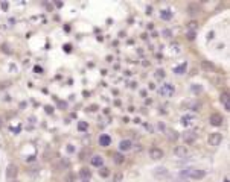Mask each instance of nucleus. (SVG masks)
I'll use <instances>...</instances> for the list:
<instances>
[{
	"instance_id": "1",
	"label": "nucleus",
	"mask_w": 230,
	"mask_h": 182,
	"mask_svg": "<svg viewBox=\"0 0 230 182\" xmlns=\"http://www.w3.org/2000/svg\"><path fill=\"white\" fill-rule=\"evenodd\" d=\"M180 176H181V178H184L186 181H188V179H203L206 176V172H204V170H200V169L189 167V169L181 170Z\"/></svg>"
},
{
	"instance_id": "2",
	"label": "nucleus",
	"mask_w": 230,
	"mask_h": 182,
	"mask_svg": "<svg viewBox=\"0 0 230 182\" xmlns=\"http://www.w3.org/2000/svg\"><path fill=\"white\" fill-rule=\"evenodd\" d=\"M159 93L162 94L163 97H171V96H174L175 88H174V85H171V84H163L162 87L159 88Z\"/></svg>"
},
{
	"instance_id": "3",
	"label": "nucleus",
	"mask_w": 230,
	"mask_h": 182,
	"mask_svg": "<svg viewBox=\"0 0 230 182\" xmlns=\"http://www.w3.org/2000/svg\"><path fill=\"white\" fill-rule=\"evenodd\" d=\"M221 141H223V135L220 132H213V133H210V135H209V144H210V146L216 147V146H220V144H221Z\"/></svg>"
},
{
	"instance_id": "4",
	"label": "nucleus",
	"mask_w": 230,
	"mask_h": 182,
	"mask_svg": "<svg viewBox=\"0 0 230 182\" xmlns=\"http://www.w3.org/2000/svg\"><path fill=\"white\" fill-rule=\"evenodd\" d=\"M181 138H183V141L186 144H192L197 140V132L195 131H186L183 135H181Z\"/></svg>"
},
{
	"instance_id": "5",
	"label": "nucleus",
	"mask_w": 230,
	"mask_h": 182,
	"mask_svg": "<svg viewBox=\"0 0 230 182\" xmlns=\"http://www.w3.org/2000/svg\"><path fill=\"white\" fill-rule=\"evenodd\" d=\"M17 173H18V169L15 167L14 164H9L6 167V178L9 181H14L15 178H17Z\"/></svg>"
},
{
	"instance_id": "6",
	"label": "nucleus",
	"mask_w": 230,
	"mask_h": 182,
	"mask_svg": "<svg viewBox=\"0 0 230 182\" xmlns=\"http://www.w3.org/2000/svg\"><path fill=\"white\" fill-rule=\"evenodd\" d=\"M152 175L156 176L157 179H166V178H169V172H168L165 167H157V169L152 172Z\"/></svg>"
},
{
	"instance_id": "7",
	"label": "nucleus",
	"mask_w": 230,
	"mask_h": 182,
	"mask_svg": "<svg viewBox=\"0 0 230 182\" xmlns=\"http://www.w3.org/2000/svg\"><path fill=\"white\" fill-rule=\"evenodd\" d=\"M223 121H224L223 115L218 114V112H215V114H212V115L209 117V123H210L212 126H221Z\"/></svg>"
},
{
	"instance_id": "8",
	"label": "nucleus",
	"mask_w": 230,
	"mask_h": 182,
	"mask_svg": "<svg viewBox=\"0 0 230 182\" xmlns=\"http://www.w3.org/2000/svg\"><path fill=\"white\" fill-rule=\"evenodd\" d=\"M163 150L162 149H159V147H151L149 149V156H151L152 159H162L163 158Z\"/></svg>"
},
{
	"instance_id": "9",
	"label": "nucleus",
	"mask_w": 230,
	"mask_h": 182,
	"mask_svg": "<svg viewBox=\"0 0 230 182\" xmlns=\"http://www.w3.org/2000/svg\"><path fill=\"white\" fill-rule=\"evenodd\" d=\"M186 12H188V15H191V17H195V15L200 14V8L197 3H191L188 5V9H186Z\"/></svg>"
},
{
	"instance_id": "10",
	"label": "nucleus",
	"mask_w": 230,
	"mask_h": 182,
	"mask_svg": "<svg viewBox=\"0 0 230 182\" xmlns=\"http://www.w3.org/2000/svg\"><path fill=\"white\" fill-rule=\"evenodd\" d=\"M174 155H177L178 158H186L188 156V149H186V146H177L174 149Z\"/></svg>"
},
{
	"instance_id": "11",
	"label": "nucleus",
	"mask_w": 230,
	"mask_h": 182,
	"mask_svg": "<svg viewBox=\"0 0 230 182\" xmlns=\"http://www.w3.org/2000/svg\"><path fill=\"white\" fill-rule=\"evenodd\" d=\"M69 167H70V162H69V159H66V158L60 159V161L55 164V170H66Z\"/></svg>"
},
{
	"instance_id": "12",
	"label": "nucleus",
	"mask_w": 230,
	"mask_h": 182,
	"mask_svg": "<svg viewBox=\"0 0 230 182\" xmlns=\"http://www.w3.org/2000/svg\"><path fill=\"white\" fill-rule=\"evenodd\" d=\"M99 144H101L102 147H108L110 144H111V137L107 135V133H102V135L99 137Z\"/></svg>"
},
{
	"instance_id": "13",
	"label": "nucleus",
	"mask_w": 230,
	"mask_h": 182,
	"mask_svg": "<svg viewBox=\"0 0 230 182\" xmlns=\"http://www.w3.org/2000/svg\"><path fill=\"white\" fill-rule=\"evenodd\" d=\"M221 103L224 105V109L226 111H230V100H229V93L227 91H224V93L221 94Z\"/></svg>"
},
{
	"instance_id": "14",
	"label": "nucleus",
	"mask_w": 230,
	"mask_h": 182,
	"mask_svg": "<svg viewBox=\"0 0 230 182\" xmlns=\"http://www.w3.org/2000/svg\"><path fill=\"white\" fill-rule=\"evenodd\" d=\"M181 125L183 126H189V125H192V123L195 121V117L194 115H191V114H188V115H183L181 117Z\"/></svg>"
},
{
	"instance_id": "15",
	"label": "nucleus",
	"mask_w": 230,
	"mask_h": 182,
	"mask_svg": "<svg viewBox=\"0 0 230 182\" xmlns=\"http://www.w3.org/2000/svg\"><path fill=\"white\" fill-rule=\"evenodd\" d=\"M131 149V141L130 140H122L119 143V150L120 152H128Z\"/></svg>"
},
{
	"instance_id": "16",
	"label": "nucleus",
	"mask_w": 230,
	"mask_h": 182,
	"mask_svg": "<svg viewBox=\"0 0 230 182\" xmlns=\"http://www.w3.org/2000/svg\"><path fill=\"white\" fill-rule=\"evenodd\" d=\"M172 15L174 14H172V11H171V9H162V11H160V18H162V20H166L168 21V20L172 18Z\"/></svg>"
},
{
	"instance_id": "17",
	"label": "nucleus",
	"mask_w": 230,
	"mask_h": 182,
	"mask_svg": "<svg viewBox=\"0 0 230 182\" xmlns=\"http://www.w3.org/2000/svg\"><path fill=\"white\" fill-rule=\"evenodd\" d=\"M102 164H104V158L101 155H95L92 158V165H95V167H102Z\"/></svg>"
},
{
	"instance_id": "18",
	"label": "nucleus",
	"mask_w": 230,
	"mask_h": 182,
	"mask_svg": "<svg viewBox=\"0 0 230 182\" xmlns=\"http://www.w3.org/2000/svg\"><path fill=\"white\" fill-rule=\"evenodd\" d=\"M90 176H92V172H90L88 169H81V172H79V178L81 179H84V181H87V179H90Z\"/></svg>"
},
{
	"instance_id": "19",
	"label": "nucleus",
	"mask_w": 230,
	"mask_h": 182,
	"mask_svg": "<svg viewBox=\"0 0 230 182\" xmlns=\"http://www.w3.org/2000/svg\"><path fill=\"white\" fill-rule=\"evenodd\" d=\"M186 67H188V64H186V62L180 64V65L174 67V73H175V74H183V73L186 71Z\"/></svg>"
},
{
	"instance_id": "20",
	"label": "nucleus",
	"mask_w": 230,
	"mask_h": 182,
	"mask_svg": "<svg viewBox=\"0 0 230 182\" xmlns=\"http://www.w3.org/2000/svg\"><path fill=\"white\" fill-rule=\"evenodd\" d=\"M201 67L204 68V70H207V71H213V70H215V65H213L212 62H209V61H201Z\"/></svg>"
},
{
	"instance_id": "21",
	"label": "nucleus",
	"mask_w": 230,
	"mask_h": 182,
	"mask_svg": "<svg viewBox=\"0 0 230 182\" xmlns=\"http://www.w3.org/2000/svg\"><path fill=\"white\" fill-rule=\"evenodd\" d=\"M113 161H114L116 164H124V162H125V158H124V155H122V153L117 152V153L113 155Z\"/></svg>"
},
{
	"instance_id": "22",
	"label": "nucleus",
	"mask_w": 230,
	"mask_h": 182,
	"mask_svg": "<svg viewBox=\"0 0 230 182\" xmlns=\"http://www.w3.org/2000/svg\"><path fill=\"white\" fill-rule=\"evenodd\" d=\"M101 170H99V176L101 178H108L110 176V169H107V167H99Z\"/></svg>"
},
{
	"instance_id": "23",
	"label": "nucleus",
	"mask_w": 230,
	"mask_h": 182,
	"mask_svg": "<svg viewBox=\"0 0 230 182\" xmlns=\"http://www.w3.org/2000/svg\"><path fill=\"white\" fill-rule=\"evenodd\" d=\"M197 28H198V23H197V21L192 20V21H189V23H188V29H191V32H194Z\"/></svg>"
},
{
	"instance_id": "24",
	"label": "nucleus",
	"mask_w": 230,
	"mask_h": 182,
	"mask_svg": "<svg viewBox=\"0 0 230 182\" xmlns=\"http://www.w3.org/2000/svg\"><path fill=\"white\" fill-rule=\"evenodd\" d=\"M75 181V175L73 173H67L66 176H64V179H63V182H73Z\"/></svg>"
},
{
	"instance_id": "25",
	"label": "nucleus",
	"mask_w": 230,
	"mask_h": 182,
	"mask_svg": "<svg viewBox=\"0 0 230 182\" xmlns=\"http://www.w3.org/2000/svg\"><path fill=\"white\" fill-rule=\"evenodd\" d=\"M87 127H88V125H87L85 121H79V123H78V129L81 131V132H84L85 129H87Z\"/></svg>"
},
{
	"instance_id": "26",
	"label": "nucleus",
	"mask_w": 230,
	"mask_h": 182,
	"mask_svg": "<svg viewBox=\"0 0 230 182\" xmlns=\"http://www.w3.org/2000/svg\"><path fill=\"white\" fill-rule=\"evenodd\" d=\"M156 78L157 79H163L165 78V70H163V68H159V70L156 71Z\"/></svg>"
},
{
	"instance_id": "27",
	"label": "nucleus",
	"mask_w": 230,
	"mask_h": 182,
	"mask_svg": "<svg viewBox=\"0 0 230 182\" xmlns=\"http://www.w3.org/2000/svg\"><path fill=\"white\" fill-rule=\"evenodd\" d=\"M191 108H192V111H198V109L201 108V105L198 103V102H194V103L191 105Z\"/></svg>"
},
{
	"instance_id": "28",
	"label": "nucleus",
	"mask_w": 230,
	"mask_h": 182,
	"mask_svg": "<svg viewBox=\"0 0 230 182\" xmlns=\"http://www.w3.org/2000/svg\"><path fill=\"white\" fill-rule=\"evenodd\" d=\"M192 91H195V93H200V91H203V87H201V85H198V87H197V85H194V87H192Z\"/></svg>"
},
{
	"instance_id": "29",
	"label": "nucleus",
	"mask_w": 230,
	"mask_h": 182,
	"mask_svg": "<svg viewBox=\"0 0 230 182\" xmlns=\"http://www.w3.org/2000/svg\"><path fill=\"white\" fill-rule=\"evenodd\" d=\"M34 71H35L37 74H41V73H43V68L38 67V65H35V67H34Z\"/></svg>"
},
{
	"instance_id": "30",
	"label": "nucleus",
	"mask_w": 230,
	"mask_h": 182,
	"mask_svg": "<svg viewBox=\"0 0 230 182\" xmlns=\"http://www.w3.org/2000/svg\"><path fill=\"white\" fill-rule=\"evenodd\" d=\"M120 179H122V175L119 173V175H116V176H114V178H113V182H119Z\"/></svg>"
},
{
	"instance_id": "31",
	"label": "nucleus",
	"mask_w": 230,
	"mask_h": 182,
	"mask_svg": "<svg viewBox=\"0 0 230 182\" xmlns=\"http://www.w3.org/2000/svg\"><path fill=\"white\" fill-rule=\"evenodd\" d=\"M188 38H189L191 41L195 40V32H189V34H188Z\"/></svg>"
},
{
	"instance_id": "32",
	"label": "nucleus",
	"mask_w": 230,
	"mask_h": 182,
	"mask_svg": "<svg viewBox=\"0 0 230 182\" xmlns=\"http://www.w3.org/2000/svg\"><path fill=\"white\" fill-rule=\"evenodd\" d=\"M163 35H166V38H169V36H171V30L169 29H165L163 30Z\"/></svg>"
},
{
	"instance_id": "33",
	"label": "nucleus",
	"mask_w": 230,
	"mask_h": 182,
	"mask_svg": "<svg viewBox=\"0 0 230 182\" xmlns=\"http://www.w3.org/2000/svg\"><path fill=\"white\" fill-rule=\"evenodd\" d=\"M46 112H47V114H50V112H53V109L50 108V106H46Z\"/></svg>"
},
{
	"instance_id": "34",
	"label": "nucleus",
	"mask_w": 230,
	"mask_h": 182,
	"mask_svg": "<svg viewBox=\"0 0 230 182\" xmlns=\"http://www.w3.org/2000/svg\"><path fill=\"white\" fill-rule=\"evenodd\" d=\"M151 11H152V8L148 6V8H146V14H151Z\"/></svg>"
},
{
	"instance_id": "35",
	"label": "nucleus",
	"mask_w": 230,
	"mask_h": 182,
	"mask_svg": "<svg viewBox=\"0 0 230 182\" xmlns=\"http://www.w3.org/2000/svg\"><path fill=\"white\" fill-rule=\"evenodd\" d=\"M64 49H66V52H70V46H69V44L64 46Z\"/></svg>"
},
{
	"instance_id": "36",
	"label": "nucleus",
	"mask_w": 230,
	"mask_h": 182,
	"mask_svg": "<svg viewBox=\"0 0 230 182\" xmlns=\"http://www.w3.org/2000/svg\"><path fill=\"white\" fill-rule=\"evenodd\" d=\"M2 8L3 9H8V3H2Z\"/></svg>"
},
{
	"instance_id": "37",
	"label": "nucleus",
	"mask_w": 230,
	"mask_h": 182,
	"mask_svg": "<svg viewBox=\"0 0 230 182\" xmlns=\"http://www.w3.org/2000/svg\"><path fill=\"white\" fill-rule=\"evenodd\" d=\"M224 182H229V178H226V179H224Z\"/></svg>"
},
{
	"instance_id": "38",
	"label": "nucleus",
	"mask_w": 230,
	"mask_h": 182,
	"mask_svg": "<svg viewBox=\"0 0 230 182\" xmlns=\"http://www.w3.org/2000/svg\"><path fill=\"white\" fill-rule=\"evenodd\" d=\"M11 182H17V181H11Z\"/></svg>"
},
{
	"instance_id": "39",
	"label": "nucleus",
	"mask_w": 230,
	"mask_h": 182,
	"mask_svg": "<svg viewBox=\"0 0 230 182\" xmlns=\"http://www.w3.org/2000/svg\"><path fill=\"white\" fill-rule=\"evenodd\" d=\"M0 126H2V123H0Z\"/></svg>"
}]
</instances>
